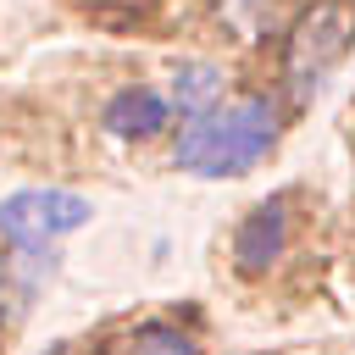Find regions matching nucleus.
I'll list each match as a JSON object with an SVG mask.
<instances>
[{
	"label": "nucleus",
	"mask_w": 355,
	"mask_h": 355,
	"mask_svg": "<svg viewBox=\"0 0 355 355\" xmlns=\"http://www.w3.org/2000/svg\"><path fill=\"white\" fill-rule=\"evenodd\" d=\"M277 116L266 100H239V105H211L200 116H189V128L172 144V166L194 172V178H233L250 172L266 150H272Z\"/></svg>",
	"instance_id": "f257e3e1"
},
{
	"label": "nucleus",
	"mask_w": 355,
	"mask_h": 355,
	"mask_svg": "<svg viewBox=\"0 0 355 355\" xmlns=\"http://www.w3.org/2000/svg\"><path fill=\"white\" fill-rule=\"evenodd\" d=\"M89 222V200L67 189H17L0 200V239L22 255H44L55 239Z\"/></svg>",
	"instance_id": "f03ea898"
},
{
	"label": "nucleus",
	"mask_w": 355,
	"mask_h": 355,
	"mask_svg": "<svg viewBox=\"0 0 355 355\" xmlns=\"http://www.w3.org/2000/svg\"><path fill=\"white\" fill-rule=\"evenodd\" d=\"M355 33V11L344 0H327L316 11H305V22L294 28V50H288V83H294V100L316 94V83L327 78V67L344 55Z\"/></svg>",
	"instance_id": "7ed1b4c3"
},
{
	"label": "nucleus",
	"mask_w": 355,
	"mask_h": 355,
	"mask_svg": "<svg viewBox=\"0 0 355 355\" xmlns=\"http://www.w3.org/2000/svg\"><path fill=\"white\" fill-rule=\"evenodd\" d=\"M283 216H288V200H283V194H272L266 205L250 211V222L239 227V266H244V272H261V266L277 261V250H283V227H288Z\"/></svg>",
	"instance_id": "20e7f679"
},
{
	"label": "nucleus",
	"mask_w": 355,
	"mask_h": 355,
	"mask_svg": "<svg viewBox=\"0 0 355 355\" xmlns=\"http://www.w3.org/2000/svg\"><path fill=\"white\" fill-rule=\"evenodd\" d=\"M166 94H155V89H122L111 105H105V128L116 133V139H144V133H155L161 122H166Z\"/></svg>",
	"instance_id": "39448f33"
},
{
	"label": "nucleus",
	"mask_w": 355,
	"mask_h": 355,
	"mask_svg": "<svg viewBox=\"0 0 355 355\" xmlns=\"http://www.w3.org/2000/svg\"><path fill=\"white\" fill-rule=\"evenodd\" d=\"M216 94H222V72H216L211 61H183V67L172 72V100H166V105L200 116V111L216 105Z\"/></svg>",
	"instance_id": "423d86ee"
},
{
	"label": "nucleus",
	"mask_w": 355,
	"mask_h": 355,
	"mask_svg": "<svg viewBox=\"0 0 355 355\" xmlns=\"http://www.w3.org/2000/svg\"><path fill=\"white\" fill-rule=\"evenodd\" d=\"M116 355H200V349H194V338L178 333V327H133V333L116 344Z\"/></svg>",
	"instance_id": "0eeeda50"
}]
</instances>
